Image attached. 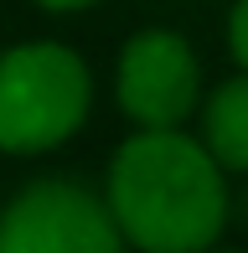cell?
<instances>
[{"label":"cell","mask_w":248,"mask_h":253,"mask_svg":"<svg viewBox=\"0 0 248 253\" xmlns=\"http://www.w3.org/2000/svg\"><path fill=\"white\" fill-rule=\"evenodd\" d=\"M0 253H124V233L88 186L31 181L0 212Z\"/></svg>","instance_id":"3957f363"},{"label":"cell","mask_w":248,"mask_h":253,"mask_svg":"<svg viewBox=\"0 0 248 253\" xmlns=\"http://www.w3.org/2000/svg\"><path fill=\"white\" fill-rule=\"evenodd\" d=\"M104 207L140 253H207L228 227V181L181 129H140L114 150Z\"/></svg>","instance_id":"6da1fadb"},{"label":"cell","mask_w":248,"mask_h":253,"mask_svg":"<svg viewBox=\"0 0 248 253\" xmlns=\"http://www.w3.org/2000/svg\"><path fill=\"white\" fill-rule=\"evenodd\" d=\"M93 103V73L62 42H21L0 52V150L41 155L73 140Z\"/></svg>","instance_id":"7a4b0ae2"},{"label":"cell","mask_w":248,"mask_h":253,"mask_svg":"<svg viewBox=\"0 0 248 253\" xmlns=\"http://www.w3.org/2000/svg\"><path fill=\"white\" fill-rule=\"evenodd\" d=\"M202 145L222 170L248 176V73L222 78L202 103Z\"/></svg>","instance_id":"5b68a950"},{"label":"cell","mask_w":248,"mask_h":253,"mask_svg":"<svg viewBox=\"0 0 248 253\" xmlns=\"http://www.w3.org/2000/svg\"><path fill=\"white\" fill-rule=\"evenodd\" d=\"M114 98L140 129H181L202 109V67L181 31H134L119 52Z\"/></svg>","instance_id":"277c9868"},{"label":"cell","mask_w":248,"mask_h":253,"mask_svg":"<svg viewBox=\"0 0 248 253\" xmlns=\"http://www.w3.org/2000/svg\"><path fill=\"white\" fill-rule=\"evenodd\" d=\"M228 52L238 57V67L248 73V0H238L228 16Z\"/></svg>","instance_id":"8992f818"},{"label":"cell","mask_w":248,"mask_h":253,"mask_svg":"<svg viewBox=\"0 0 248 253\" xmlns=\"http://www.w3.org/2000/svg\"><path fill=\"white\" fill-rule=\"evenodd\" d=\"M41 10H88V5H98V0H37Z\"/></svg>","instance_id":"52a82bcc"}]
</instances>
